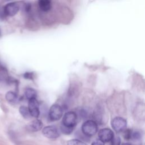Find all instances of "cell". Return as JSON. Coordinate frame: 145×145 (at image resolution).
<instances>
[{"label": "cell", "instance_id": "cell-1", "mask_svg": "<svg viewBox=\"0 0 145 145\" xmlns=\"http://www.w3.org/2000/svg\"><path fill=\"white\" fill-rule=\"evenodd\" d=\"M82 133L87 137L94 135L97 131V125L92 120H88L84 122L81 127Z\"/></svg>", "mask_w": 145, "mask_h": 145}, {"label": "cell", "instance_id": "cell-2", "mask_svg": "<svg viewBox=\"0 0 145 145\" xmlns=\"http://www.w3.org/2000/svg\"><path fill=\"white\" fill-rule=\"evenodd\" d=\"M77 122V115L74 112H66L62 118V125L69 128H74Z\"/></svg>", "mask_w": 145, "mask_h": 145}, {"label": "cell", "instance_id": "cell-3", "mask_svg": "<svg viewBox=\"0 0 145 145\" xmlns=\"http://www.w3.org/2000/svg\"><path fill=\"white\" fill-rule=\"evenodd\" d=\"M112 128L117 133L123 131L127 126V121L125 119L121 117L114 118L111 122Z\"/></svg>", "mask_w": 145, "mask_h": 145}, {"label": "cell", "instance_id": "cell-4", "mask_svg": "<svg viewBox=\"0 0 145 145\" xmlns=\"http://www.w3.org/2000/svg\"><path fill=\"white\" fill-rule=\"evenodd\" d=\"M63 114V108L58 104H53L49 110V117L52 121L59 120Z\"/></svg>", "mask_w": 145, "mask_h": 145}, {"label": "cell", "instance_id": "cell-5", "mask_svg": "<svg viewBox=\"0 0 145 145\" xmlns=\"http://www.w3.org/2000/svg\"><path fill=\"white\" fill-rule=\"evenodd\" d=\"M28 110L32 117L37 118L40 115L39 103L36 99H32L28 101Z\"/></svg>", "mask_w": 145, "mask_h": 145}, {"label": "cell", "instance_id": "cell-6", "mask_svg": "<svg viewBox=\"0 0 145 145\" xmlns=\"http://www.w3.org/2000/svg\"><path fill=\"white\" fill-rule=\"evenodd\" d=\"M43 135L49 139H56L59 136L58 129L54 126H47L42 131Z\"/></svg>", "mask_w": 145, "mask_h": 145}, {"label": "cell", "instance_id": "cell-7", "mask_svg": "<svg viewBox=\"0 0 145 145\" xmlns=\"http://www.w3.org/2000/svg\"><path fill=\"white\" fill-rule=\"evenodd\" d=\"M98 136L99 137V139L105 143L111 141L114 135L112 130L108 128H104L101 129L99 131Z\"/></svg>", "mask_w": 145, "mask_h": 145}, {"label": "cell", "instance_id": "cell-8", "mask_svg": "<svg viewBox=\"0 0 145 145\" xmlns=\"http://www.w3.org/2000/svg\"><path fill=\"white\" fill-rule=\"evenodd\" d=\"M19 10V6L16 2H10L7 3L3 8V13L10 16L16 15Z\"/></svg>", "mask_w": 145, "mask_h": 145}, {"label": "cell", "instance_id": "cell-9", "mask_svg": "<svg viewBox=\"0 0 145 145\" xmlns=\"http://www.w3.org/2000/svg\"><path fill=\"white\" fill-rule=\"evenodd\" d=\"M43 126L42 121L40 120L36 119L30 122L27 126V129L31 131H37L40 130Z\"/></svg>", "mask_w": 145, "mask_h": 145}, {"label": "cell", "instance_id": "cell-10", "mask_svg": "<svg viewBox=\"0 0 145 145\" xmlns=\"http://www.w3.org/2000/svg\"><path fill=\"white\" fill-rule=\"evenodd\" d=\"M38 5L40 9L44 12L49 11L52 8V2L49 0H40Z\"/></svg>", "mask_w": 145, "mask_h": 145}, {"label": "cell", "instance_id": "cell-11", "mask_svg": "<svg viewBox=\"0 0 145 145\" xmlns=\"http://www.w3.org/2000/svg\"><path fill=\"white\" fill-rule=\"evenodd\" d=\"M5 98L8 102L11 103H17L19 100L18 95L12 91H8L5 95Z\"/></svg>", "mask_w": 145, "mask_h": 145}, {"label": "cell", "instance_id": "cell-12", "mask_svg": "<svg viewBox=\"0 0 145 145\" xmlns=\"http://www.w3.org/2000/svg\"><path fill=\"white\" fill-rule=\"evenodd\" d=\"M25 96L28 100L36 99L37 97V92L32 88H27L25 91Z\"/></svg>", "mask_w": 145, "mask_h": 145}, {"label": "cell", "instance_id": "cell-13", "mask_svg": "<svg viewBox=\"0 0 145 145\" xmlns=\"http://www.w3.org/2000/svg\"><path fill=\"white\" fill-rule=\"evenodd\" d=\"M19 112L21 114V115L25 119H29L32 117L29 113L28 108L25 106H20Z\"/></svg>", "mask_w": 145, "mask_h": 145}, {"label": "cell", "instance_id": "cell-14", "mask_svg": "<svg viewBox=\"0 0 145 145\" xmlns=\"http://www.w3.org/2000/svg\"><path fill=\"white\" fill-rule=\"evenodd\" d=\"M142 133L139 130L132 131L131 139H133L134 140H138L142 138Z\"/></svg>", "mask_w": 145, "mask_h": 145}, {"label": "cell", "instance_id": "cell-15", "mask_svg": "<svg viewBox=\"0 0 145 145\" xmlns=\"http://www.w3.org/2000/svg\"><path fill=\"white\" fill-rule=\"evenodd\" d=\"M67 145H87L84 142L76 139H71L67 142Z\"/></svg>", "mask_w": 145, "mask_h": 145}, {"label": "cell", "instance_id": "cell-16", "mask_svg": "<svg viewBox=\"0 0 145 145\" xmlns=\"http://www.w3.org/2000/svg\"><path fill=\"white\" fill-rule=\"evenodd\" d=\"M132 131L133 130H131L130 129H127L123 131V137L126 140L131 139Z\"/></svg>", "mask_w": 145, "mask_h": 145}, {"label": "cell", "instance_id": "cell-17", "mask_svg": "<svg viewBox=\"0 0 145 145\" xmlns=\"http://www.w3.org/2000/svg\"><path fill=\"white\" fill-rule=\"evenodd\" d=\"M73 130H74L73 128H69L63 126L62 125L61 126V130L65 134H70L73 131Z\"/></svg>", "mask_w": 145, "mask_h": 145}, {"label": "cell", "instance_id": "cell-18", "mask_svg": "<svg viewBox=\"0 0 145 145\" xmlns=\"http://www.w3.org/2000/svg\"><path fill=\"white\" fill-rule=\"evenodd\" d=\"M121 144V139L118 136H114L113 138L111 140L112 145H120Z\"/></svg>", "mask_w": 145, "mask_h": 145}, {"label": "cell", "instance_id": "cell-19", "mask_svg": "<svg viewBox=\"0 0 145 145\" xmlns=\"http://www.w3.org/2000/svg\"><path fill=\"white\" fill-rule=\"evenodd\" d=\"M23 76L25 79L33 80L35 78V74L33 72H26L24 74Z\"/></svg>", "mask_w": 145, "mask_h": 145}, {"label": "cell", "instance_id": "cell-20", "mask_svg": "<svg viewBox=\"0 0 145 145\" xmlns=\"http://www.w3.org/2000/svg\"><path fill=\"white\" fill-rule=\"evenodd\" d=\"M105 143L104 142H103L102 140H101L100 139H97L95 141H93L91 145H104Z\"/></svg>", "mask_w": 145, "mask_h": 145}, {"label": "cell", "instance_id": "cell-21", "mask_svg": "<svg viewBox=\"0 0 145 145\" xmlns=\"http://www.w3.org/2000/svg\"><path fill=\"white\" fill-rule=\"evenodd\" d=\"M121 145H133V144H131L130 143H125L122 144Z\"/></svg>", "mask_w": 145, "mask_h": 145}, {"label": "cell", "instance_id": "cell-22", "mask_svg": "<svg viewBox=\"0 0 145 145\" xmlns=\"http://www.w3.org/2000/svg\"><path fill=\"white\" fill-rule=\"evenodd\" d=\"M1 36V29H0V36Z\"/></svg>", "mask_w": 145, "mask_h": 145}, {"label": "cell", "instance_id": "cell-23", "mask_svg": "<svg viewBox=\"0 0 145 145\" xmlns=\"http://www.w3.org/2000/svg\"><path fill=\"white\" fill-rule=\"evenodd\" d=\"M0 80H1V76H0Z\"/></svg>", "mask_w": 145, "mask_h": 145}]
</instances>
